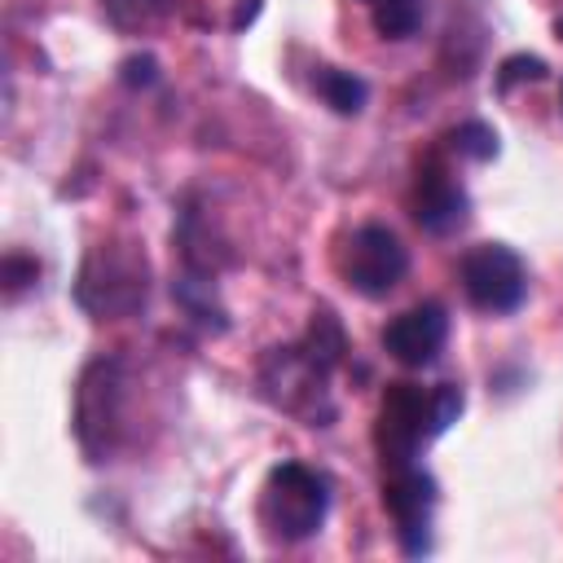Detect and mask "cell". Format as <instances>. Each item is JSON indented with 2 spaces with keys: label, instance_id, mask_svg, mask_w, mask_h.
Returning a JSON list of instances; mask_svg holds the SVG:
<instances>
[{
  "label": "cell",
  "instance_id": "6da1fadb",
  "mask_svg": "<svg viewBox=\"0 0 563 563\" xmlns=\"http://www.w3.org/2000/svg\"><path fill=\"white\" fill-rule=\"evenodd\" d=\"M462 413V387H418V383H387L378 422H374V449L387 466H409L427 440L449 431Z\"/></svg>",
  "mask_w": 563,
  "mask_h": 563
},
{
  "label": "cell",
  "instance_id": "7a4b0ae2",
  "mask_svg": "<svg viewBox=\"0 0 563 563\" xmlns=\"http://www.w3.org/2000/svg\"><path fill=\"white\" fill-rule=\"evenodd\" d=\"M330 510V484L325 475H317L303 462H282L268 471L264 488H260V528L268 532V541L295 545L308 541Z\"/></svg>",
  "mask_w": 563,
  "mask_h": 563
},
{
  "label": "cell",
  "instance_id": "3957f363",
  "mask_svg": "<svg viewBox=\"0 0 563 563\" xmlns=\"http://www.w3.org/2000/svg\"><path fill=\"white\" fill-rule=\"evenodd\" d=\"M339 273L356 295L383 299L409 273V251L387 224H361L347 233V242L339 251Z\"/></svg>",
  "mask_w": 563,
  "mask_h": 563
},
{
  "label": "cell",
  "instance_id": "277c9868",
  "mask_svg": "<svg viewBox=\"0 0 563 563\" xmlns=\"http://www.w3.org/2000/svg\"><path fill=\"white\" fill-rule=\"evenodd\" d=\"M462 290L479 312H515L528 299V268L501 242H479L462 255Z\"/></svg>",
  "mask_w": 563,
  "mask_h": 563
},
{
  "label": "cell",
  "instance_id": "5b68a950",
  "mask_svg": "<svg viewBox=\"0 0 563 563\" xmlns=\"http://www.w3.org/2000/svg\"><path fill=\"white\" fill-rule=\"evenodd\" d=\"M325 378L330 369H321L299 343L295 347H273V356L264 361V391L273 405L308 418V427H325L330 422V400H325Z\"/></svg>",
  "mask_w": 563,
  "mask_h": 563
},
{
  "label": "cell",
  "instance_id": "8992f818",
  "mask_svg": "<svg viewBox=\"0 0 563 563\" xmlns=\"http://www.w3.org/2000/svg\"><path fill=\"white\" fill-rule=\"evenodd\" d=\"M383 506L396 519V537L405 554L431 550V510H435V479L418 466H391L383 484Z\"/></svg>",
  "mask_w": 563,
  "mask_h": 563
},
{
  "label": "cell",
  "instance_id": "52a82bcc",
  "mask_svg": "<svg viewBox=\"0 0 563 563\" xmlns=\"http://www.w3.org/2000/svg\"><path fill=\"white\" fill-rule=\"evenodd\" d=\"M444 339H449V312H444V303H435V299H422V303L405 308V312L391 317L387 330H383L387 356H396V361L409 365V369L431 365V361L440 356Z\"/></svg>",
  "mask_w": 563,
  "mask_h": 563
},
{
  "label": "cell",
  "instance_id": "ba28073f",
  "mask_svg": "<svg viewBox=\"0 0 563 563\" xmlns=\"http://www.w3.org/2000/svg\"><path fill=\"white\" fill-rule=\"evenodd\" d=\"M466 189L440 167V163H422L413 194H409V211L418 220V229L427 233H453L466 224Z\"/></svg>",
  "mask_w": 563,
  "mask_h": 563
},
{
  "label": "cell",
  "instance_id": "9c48e42d",
  "mask_svg": "<svg viewBox=\"0 0 563 563\" xmlns=\"http://www.w3.org/2000/svg\"><path fill=\"white\" fill-rule=\"evenodd\" d=\"M312 88L321 92V101H325L334 114H361V106H365V97H369L365 79L352 75V70H339V66H317Z\"/></svg>",
  "mask_w": 563,
  "mask_h": 563
},
{
  "label": "cell",
  "instance_id": "30bf717a",
  "mask_svg": "<svg viewBox=\"0 0 563 563\" xmlns=\"http://www.w3.org/2000/svg\"><path fill=\"white\" fill-rule=\"evenodd\" d=\"M321 369H334L339 361H343V352H347V339H343V325L334 321V312H317L312 317V325H308V334H303V343H299Z\"/></svg>",
  "mask_w": 563,
  "mask_h": 563
},
{
  "label": "cell",
  "instance_id": "8fae6325",
  "mask_svg": "<svg viewBox=\"0 0 563 563\" xmlns=\"http://www.w3.org/2000/svg\"><path fill=\"white\" fill-rule=\"evenodd\" d=\"M369 18H374V31L383 40H405V35L418 31L422 9H418V0H378Z\"/></svg>",
  "mask_w": 563,
  "mask_h": 563
},
{
  "label": "cell",
  "instance_id": "7c38bea8",
  "mask_svg": "<svg viewBox=\"0 0 563 563\" xmlns=\"http://www.w3.org/2000/svg\"><path fill=\"white\" fill-rule=\"evenodd\" d=\"M449 145L462 154V158H475V163H488L493 154H497V132L488 128V123H479V119H471V123H457L453 132H449Z\"/></svg>",
  "mask_w": 563,
  "mask_h": 563
},
{
  "label": "cell",
  "instance_id": "4fadbf2b",
  "mask_svg": "<svg viewBox=\"0 0 563 563\" xmlns=\"http://www.w3.org/2000/svg\"><path fill=\"white\" fill-rule=\"evenodd\" d=\"M537 79H545V62L532 57V53H515V57H506L501 70H497V88H501V92H510L515 84H537Z\"/></svg>",
  "mask_w": 563,
  "mask_h": 563
},
{
  "label": "cell",
  "instance_id": "5bb4252c",
  "mask_svg": "<svg viewBox=\"0 0 563 563\" xmlns=\"http://www.w3.org/2000/svg\"><path fill=\"white\" fill-rule=\"evenodd\" d=\"M101 9L110 13V22H114V26H141L145 18L163 13V9H167V0H101Z\"/></svg>",
  "mask_w": 563,
  "mask_h": 563
},
{
  "label": "cell",
  "instance_id": "9a60e30c",
  "mask_svg": "<svg viewBox=\"0 0 563 563\" xmlns=\"http://www.w3.org/2000/svg\"><path fill=\"white\" fill-rule=\"evenodd\" d=\"M0 273H4V290H9V295H18L22 286H31V282L40 277V264H35V260H26V255H4Z\"/></svg>",
  "mask_w": 563,
  "mask_h": 563
},
{
  "label": "cell",
  "instance_id": "2e32d148",
  "mask_svg": "<svg viewBox=\"0 0 563 563\" xmlns=\"http://www.w3.org/2000/svg\"><path fill=\"white\" fill-rule=\"evenodd\" d=\"M154 75H158V62L154 57H128L123 62V84L128 88H150Z\"/></svg>",
  "mask_w": 563,
  "mask_h": 563
},
{
  "label": "cell",
  "instance_id": "e0dca14e",
  "mask_svg": "<svg viewBox=\"0 0 563 563\" xmlns=\"http://www.w3.org/2000/svg\"><path fill=\"white\" fill-rule=\"evenodd\" d=\"M255 13H260V0H246V4H242V9L233 13V26H246V22L255 18Z\"/></svg>",
  "mask_w": 563,
  "mask_h": 563
},
{
  "label": "cell",
  "instance_id": "ac0fdd59",
  "mask_svg": "<svg viewBox=\"0 0 563 563\" xmlns=\"http://www.w3.org/2000/svg\"><path fill=\"white\" fill-rule=\"evenodd\" d=\"M369 4H378V0H369Z\"/></svg>",
  "mask_w": 563,
  "mask_h": 563
},
{
  "label": "cell",
  "instance_id": "d6986e66",
  "mask_svg": "<svg viewBox=\"0 0 563 563\" xmlns=\"http://www.w3.org/2000/svg\"><path fill=\"white\" fill-rule=\"evenodd\" d=\"M559 101H563V92H559Z\"/></svg>",
  "mask_w": 563,
  "mask_h": 563
}]
</instances>
